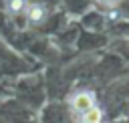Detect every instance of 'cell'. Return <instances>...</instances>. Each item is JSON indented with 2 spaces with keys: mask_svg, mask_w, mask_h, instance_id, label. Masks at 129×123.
<instances>
[{
  "mask_svg": "<svg viewBox=\"0 0 129 123\" xmlns=\"http://www.w3.org/2000/svg\"><path fill=\"white\" fill-rule=\"evenodd\" d=\"M93 103H95L93 93L81 91V93H77V95L73 97V111H75V113H83V111H87L89 107H93Z\"/></svg>",
  "mask_w": 129,
  "mask_h": 123,
  "instance_id": "cell-1",
  "label": "cell"
},
{
  "mask_svg": "<svg viewBox=\"0 0 129 123\" xmlns=\"http://www.w3.org/2000/svg\"><path fill=\"white\" fill-rule=\"evenodd\" d=\"M101 119H103V111L99 109V107H89L87 111H83L81 113V117H79V123H101Z\"/></svg>",
  "mask_w": 129,
  "mask_h": 123,
  "instance_id": "cell-2",
  "label": "cell"
},
{
  "mask_svg": "<svg viewBox=\"0 0 129 123\" xmlns=\"http://www.w3.org/2000/svg\"><path fill=\"white\" fill-rule=\"evenodd\" d=\"M26 16H28L30 22H42L44 16H46L44 6H40V4H28L26 6Z\"/></svg>",
  "mask_w": 129,
  "mask_h": 123,
  "instance_id": "cell-3",
  "label": "cell"
},
{
  "mask_svg": "<svg viewBox=\"0 0 129 123\" xmlns=\"http://www.w3.org/2000/svg\"><path fill=\"white\" fill-rule=\"evenodd\" d=\"M6 8L10 10V14H18L26 8V0H6Z\"/></svg>",
  "mask_w": 129,
  "mask_h": 123,
  "instance_id": "cell-4",
  "label": "cell"
},
{
  "mask_svg": "<svg viewBox=\"0 0 129 123\" xmlns=\"http://www.w3.org/2000/svg\"><path fill=\"white\" fill-rule=\"evenodd\" d=\"M99 2H101V4H115L117 0H99Z\"/></svg>",
  "mask_w": 129,
  "mask_h": 123,
  "instance_id": "cell-5",
  "label": "cell"
}]
</instances>
